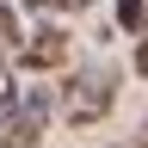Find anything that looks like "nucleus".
Masks as SVG:
<instances>
[{"mask_svg": "<svg viewBox=\"0 0 148 148\" xmlns=\"http://www.w3.org/2000/svg\"><path fill=\"white\" fill-rule=\"evenodd\" d=\"M136 148H148V117H142V130H136Z\"/></svg>", "mask_w": 148, "mask_h": 148, "instance_id": "nucleus-7", "label": "nucleus"}, {"mask_svg": "<svg viewBox=\"0 0 148 148\" xmlns=\"http://www.w3.org/2000/svg\"><path fill=\"white\" fill-rule=\"evenodd\" d=\"M111 99H117V74H111V68H80L62 86V117L68 123H99L111 111Z\"/></svg>", "mask_w": 148, "mask_h": 148, "instance_id": "nucleus-2", "label": "nucleus"}, {"mask_svg": "<svg viewBox=\"0 0 148 148\" xmlns=\"http://www.w3.org/2000/svg\"><path fill=\"white\" fill-rule=\"evenodd\" d=\"M0 49H12V12L0 6Z\"/></svg>", "mask_w": 148, "mask_h": 148, "instance_id": "nucleus-5", "label": "nucleus"}, {"mask_svg": "<svg viewBox=\"0 0 148 148\" xmlns=\"http://www.w3.org/2000/svg\"><path fill=\"white\" fill-rule=\"evenodd\" d=\"M117 25L123 31H142V0H117Z\"/></svg>", "mask_w": 148, "mask_h": 148, "instance_id": "nucleus-4", "label": "nucleus"}, {"mask_svg": "<svg viewBox=\"0 0 148 148\" xmlns=\"http://www.w3.org/2000/svg\"><path fill=\"white\" fill-rule=\"evenodd\" d=\"M68 6H86V0H68Z\"/></svg>", "mask_w": 148, "mask_h": 148, "instance_id": "nucleus-9", "label": "nucleus"}, {"mask_svg": "<svg viewBox=\"0 0 148 148\" xmlns=\"http://www.w3.org/2000/svg\"><path fill=\"white\" fill-rule=\"evenodd\" d=\"M31 6H43V12H49V6H68V0H31Z\"/></svg>", "mask_w": 148, "mask_h": 148, "instance_id": "nucleus-8", "label": "nucleus"}, {"mask_svg": "<svg viewBox=\"0 0 148 148\" xmlns=\"http://www.w3.org/2000/svg\"><path fill=\"white\" fill-rule=\"evenodd\" d=\"M49 86H25V92H12L6 105H0V148H37V136L49 130Z\"/></svg>", "mask_w": 148, "mask_h": 148, "instance_id": "nucleus-1", "label": "nucleus"}, {"mask_svg": "<svg viewBox=\"0 0 148 148\" xmlns=\"http://www.w3.org/2000/svg\"><path fill=\"white\" fill-rule=\"evenodd\" d=\"M136 68L148 74V37H142V43H136Z\"/></svg>", "mask_w": 148, "mask_h": 148, "instance_id": "nucleus-6", "label": "nucleus"}, {"mask_svg": "<svg viewBox=\"0 0 148 148\" xmlns=\"http://www.w3.org/2000/svg\"><path fill=\"white\" fill-rule=\"evenodd\" d=\"M12 56H18V68H62V62H68V31L37 25V31H31Z\"/></svg>", "mask_w": 148, "mask_h": 148, "instance_id": "nucleus-3", "label": "nucleus"}]
</instances>
